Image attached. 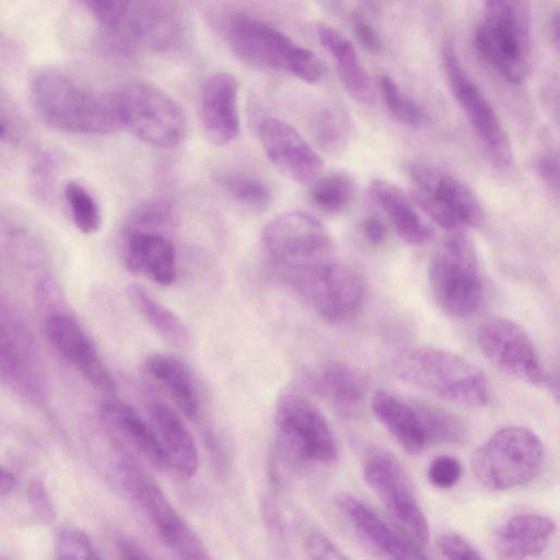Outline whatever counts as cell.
<instances>
[{
  "mask_svg": "<svg viewBox=\"0 0 560 560\" xmlns=\"http://www.w3.org/2000/svg\"><path fill=\"white\" fill-rule=\"evenodd\" d=\"M145 372L170 395L177 409L191 420L198 418L200 400L187 365L173 354L155 352L144 362Z\"/></svg>",
  "mask_w": 560,
  "mask_h": 560,
  "instance_id": "f1b7e54d",
  "label": "cell"
},
{
  "mask_svg": "<svg viewBox=\"0 0 560 560\" xmlns=\"http://www.w3.org/2000/svg\"><path fill=\"white\" fill-rule=\"evenodd\" d=\"M122 486L140 506L163 544L185 560L209 559V552L197 533L172 505L160 486L135 462L119 463Z\"/></svg>",
  "mask_w": 560,
  "mask_h": 560,
  "instance_id": "ba28073f",
  "label": "cell"
},
{
  "mask_svg": "<svg viewBox=\"0 0 560 560\" xmlns=\"http://www.w3.org/2000/svg\"><path fill=\"white\" fill-rule=\"evenodd\" d=\"M63 197L71 220L82 234L91 235L102 226V212L91 191L78 180H68Z\"/></svg>",
  "mask_w": 560,
  "mask_h": 560,
  "instance_id": "e575fe53",
  "label": "cell"
},
{
  "mask_svg": "<svg viewBox=\"0 0 560 560\" xmlns=\"http://www.w3.org/2000/svg\"><path fill=\"white\" fill-rule=\"evenodd\" d=\"M56 555L59 559H97L100 556L89 536L77 527H63L56 539Z\"/></svg>",
  "mask_w": 560,
  "mask_h": 560,
  "instance_id": "ab89813d",
  "label": "cell"
},
{
  "mask_svg": "<svg viewBox=\"0 0 560 560\" xmlns=\"http://www.w3.org/2000/svg\"><path fill=\"white\" fill-rule=\"evenodd\" d=\"M317 34L323 47L334 59L338 75L347 92L357 102L370 105L376 97L374 83L354 46L335 27L319 24Z\"/></svg>",
  "mask_w": 560,
  "mask_h": 560,
  "instance_id": "4316f807",
  "label": "cell"
},
{
  "mask_svg": "<svg viewBox=\"0 0 560 560\" xmlns=\"http://www.w3.org/2000/svg\"><path fill=\"white\" fill-rule=\"evenodd\" d=\"M362 231L365 240L372 245L382 244L386 237V226L378 217H368L362 224Z\"/></svg>",
  "mask_w": 560,
  "mask_h": 560,
  "instance_id": "f907efd6",
  "label": "cell"
},
{
  "mask_svg": "<svg viewBox=\"0 0 560 560\" xmlns=\"http://www.w3.org/2000/svg\"><path fill=\"white\" fill-rule=\"evenodd\" d=\"M115 544L120 557L124 559L143 560L151 558L148 551L131 537L120 536L116 539Z\"/></svg>",
  "mask_w": 560,
  "mask_h": 560,
  "instance_id": "681fc988",
  "label": "cell"
},
{
  "mask_svg": "<svg viewBox=\"0 0 560 560\" xmlns=\"http://www.w3.org/2000/svg\"><path fill=\"white\" fill-rule=\"evenodd\" d=\"M536 171L541 180L552 190L559 189V161L552 150L542 151L536 159Z\"/></svg>",
  "mask_w": 560,
  "mask_h": 560,
  "instance_id": "bcb514c9",
  "label": "cell"
},
{
  "mask_svg": "<svg viewBox=\"0 0 560 560\" xmlns=\"http://www.w3.org/2000/svg\"><path fill=\"white\" fill-rule=\"evenodd\" d=\"M544 445L532 430L511 425L491 434L471 455V469L485 487L510 490L533 480L544 463Z\"/></svg>",
  "mask_w": 560,
  "mask_h": 560,
  "instance_id": "5b68a950",
  "label": "cell"
},
{
  "mask_svg": "<svg viewBox=\"0 0 560 560\" xmlns=\"http://www.w3.org/2000/svg\"><path fill=\"white\" fill-rule=\"evenodd\" d=\"M370 407L375 418L407 453L418 454L425 447V434L412 402L381 389L373 394Z\"/></svg>",
  "mask_w": 560,
  "mask_h": 560,
  "instance_id": "83f0119b",
  "label": "cell"
},
{
  "mask_svg": "<svg viewBox=\"0 0 560 560\" xmlns=\"http://www.w3.org/2000/svg\"><path fill=\"white\" fill-rule=\"evenodd\" d=\"M317 145L327 153H336L346 143V129L339 117L329 109L317 112L311 122Z\"/></svg>",
  "mask_w": 560,
  "mask_h": 560,
  "instance_id": "74e56055",
  "label": "cell"
},
{
  "mask_svg": "<svg viewBox=\"0 0 560 560\" xmlns=\"http://www.w3.org/2000/svg\"><path fill=\"white\" fill-rule=\"evenodd\" d=\"M275 422V463L280 467L326 466L338 459V443L328 421L304 396L283 394L276 405Z\"/></svg>",
  "mask_w": 560,
  "mask_h": 560,
  "instance_id": "3957f363",
  "label": "cell"
},
{
  "mask_svg": "<svg viewBox=\"0 0 560 560\" xmlns=\"http://www.w3.org/2000/svg\"><path fill=\"white\" fill-rule=\"evenodd\" d=\"M125 28L137 45L172 51L183 44L187 23L176 0H136Z\"/></svg>",
  "mask_w": 560,
  "mask_h": 560,
  "instance_id": "44dd1931",
  "label": "cell"
},
{
  "mask_svg": "<svg viewBox=\"0 0 560 560\" xmlns=\"http://www.w3.org/2000/svg\"><path fill=\"white\" fill-rule=\"evenodd\" d=\"M304 551L311 559L343 560L348 557L324 533L311 530L304 539Z\"/></svg>",
  "mask_w": 560,
  "mask_h": 560,
  "instance_id": "ee69618b",
  "label": "cell"
},
{
  "mask_svg": "<svg viewBox=\"0 0 560 560\" xmlns=\"http://www.w3.org/2000/svg\"><path fill=\"white\" fill-rule=\"evenodd\" d=\"M28 498L35 512L43 518L52 516V506L50 499L40 480L32 482L28 489Z\"/></svg>",
  "mask_w": 560,
  "mask_h": 560,
  "instance_id": "7dc6e473",
  "label": "cell"
},
{
  "mask_svg": "<svg viewBox=\"0 0 560 560\" xmlns=\"http://www.w3.org/2000/svg\"><path fill=\"white\" fill-rule=\"evenodd\" d=\"M0 375L30 396L45 394L46 383L34 339L18 313L0 299Z\"/></svg>",
  "mask_w": 560,
  "mask_h": 560,
  "instance_id": "2e32d148",
  "label": "cell"
},
{
  "mask_svg": "<svg viewBox=\"0 0 560 560\" xmlns=\"http://www.w3.org/2000/svg\"><path fill=\"white\" fill-rule=\"evenodd\" d=\"M371 192L405 243L422 246L430 241L431 229L421 219L411 200L395 184L387 179H374Z\"/></svg>",
  "mask_w": 560,
  "mask_h": 560,
  "instance_id": "f546056e",
  "label": "cell"
},
{
  "mask_svg": "<svg viewBox=\"0 0 560 560\" xmlns=\"http://www.w3.org/2000/svg\"><path fill=\"white\" fill-rule=\"evenodd\" d=\"M312 389L342 418H359L365 408L368 384L364 375L350 364L329 360L308 375Z\"/></svg>",
  "mask_w": 560,
  "mask_h": 560,
  "instance_id": "603a6c76",
  "label": "cell"
},
{
  "mask_svg": "<svg viewBox=\"0 0 560 560\" xmlns=\"http://www.w3.org/2000/svg\"><path fill=\"white\" fill-rule=\"evenodd\" d=\"M380 91L387 109L398 121L412 128L423 126L424 112L400 90L393 78L383 75Z\"/></svg>",
  "mask_w": 560,
  "mask_h": 560,
  "instance_id": "8d00e7d4",
  "label": "cell"
},
{
  "mask_svg": "<svg viewBox=\"0 0 560 560\" xmlns=\"http://www.w3.org/2000/svg\"><path fill=\"white\" fill-rule=\"evenodd\" d=\"M335 505L368 548L389 559H424L421 548L397 534L371 506L349 492H339Z\"/></svg>",
  "mask_w": 560,
  "mask_h": 560,
  "instance_id": "ffe728a7",
  "label": "cell"
},
{
  "mask_svg": "<svg viewBox=\"0 0 560 560\" xmlns=\"http://www.w3.org/2000/svg\"><path fill=\"white\" fill-rule=\"evenodd\" d=\"M218 183L235 202L253 211L266 210L273 199L269 185L250 173L226 172L218 177Z\"/></svg>",
  "mask_w": 560,
  "mask_h": 560,
  "instance_id": "d6a6232c",
  "label": "cell"
},
{
  "mask_svg": "<svg viewBox=\"0 0 560 560\" xmlns=\"http://www.w3.org/2000/svg\"><path fill=\"white\" fill-rule=\"evenodd\" d=\"M443 66L451 91L486 153L495 165L508 166L513 159L509 136L493 107L465 71L451 46L443 50Z\"/></svg>",
  "mask_w": 560,
  "mask_h": 560,
  "instance_id": "4fadbf2b",
  "label": "cell"
},
{
  "mask_svg": "<svg viewBox=\"0 0 560 560\" xmlns=\"http://www.w3.org/2000/svg\"><path fill=\"white\" fill-rule=\"evenodd\" d=\"M119 250L126 269L159 285H171L177 277L176 249L166 233L121 226Z\"/></svg>",
  "mask_w": 560,
  "mask_h": 560,
  "instance_id": "d6986e66",
  "label": "cell"
},
{
  "mask_svg": "<svg viewBox=\"0 0 560 560\" xmlns=\"http://www.w3.org/2000/svg\"><path fill=\"white\" fill-rule=\"evenodd\" d=\"M258 138L269 161L288 178L311 184L323 173L320 155L288 122L264 119L258 127Z\"/></svg>",
  "mask_w": 560,
  "mask_h": 560,
  "instance_id": "e0dca14e",
  "label": "cell"
},
{
  "mask_svg": "<svg viewBox=\"0 0 560 560\" xmlns=\"http://www.w3.org/2000/svg\"><path fill=\"white\" fill-rule=\"evenodd\" d=\"M30 93L37 116L55 130L110 135L125 128L116 91H90L60 69L50 67L37 71Z\"/></svg>",
  "mask_w": 560,
  "mask_h": 560,
  "instance_id": "6da1fadb",
  "label": "cell"
},
{
  "mask_svg": "<svg viewBox=\"0 0 560 560\" xmlns=\"http://www.w3.org/2000/svg\"><path fill=\"white\" fill-rule=\"evenodd\" d=\"M136 0H84L103 34L121 31L130 16Z\"/></svg>",
  "mask_w": 560,
  "mask_h": 560,
  "instance_id": "f35d334b",
  "label": "cell"
},
{
  "mask_svg": "<svg viewBox=\"0 0 560 560\" xmlns=\"http://www.w3.org/2000/svg\"><path fill=\"white\" fill-rule=\"evenodd\" d=\"M284 278L320 317L331 323L352 319L365 301L366 285L361 272L331 256Z\"/></svg>",
  "mask_w": 560,
  "mask_h": 560,
  "instance_id": "52a82bcc",
  "label": "cell"
},
{
  "mask_svg": "<svg viewBox=\"0 0 560 560\" xmlns=\"http://www.w3.org/2000/svg\"><path fill=\"white\" fill-rule=\"evenodd\" d=\"M557 532L548 516L534 512H520L498 528L493 548L500 559H525L542 553Z\"/></svg>",
  "mask_w": 560,
  "mask_h": 560,
  "instance_id": "cb8c5ba5",
  "label": "cell"
},
{
  "mask_svg": "<svg viewBox=\"0 0 560 560\" xmlns=\"http://www.w3.org/2000/svg\"><path fill=\"white\" fill-rule=\"evenodd\" d=\"M56 164V156L50 152H46L38 158L33 173L35 186L39 187L40 190H44V187L48 186L51 177L54 178Z\"/></svg>",
  "mask_w": 560,
  "mask_h": 560,
  "instance_id": "c3c4849f",
  "label": "cell"
},
{
  "mask_svg": "<svg viewBox=\"0 0 560 560\" xmlns=\"http://www.w3.org/2000/svg\"><path fill=\"white\" fill-rule=\"evenodd\" d=\"M199 113L207 138L215 145L233 141L240 133L238 82L230 73L218 72L203 83Z\"/></svg>",
  "mask_w": 560,
  "mask_h": 560,
  "instance_id": "7402d4cb",
  "label": "cell"
},
{
  "mask_svg": "<svg viewBox=\"0 0 560 560\" xmlns=\"http://www.w3.org/2000/svg\"><path fill=\"white\" fill-rule=\"evenodd\" d=\"M262 247L285 276L331 256V238L315 217L290 211L273 218L264 229Z\"/></svg>",
  "mask_w": 560,
  "mask_h": 560,
  "instance_id": "8fae6325",
  "label": "cell"
},
{
  "mask_svg": "<svg viewBox=\"0 0 560 560\" xmlns=\"http://www.w3.org/2000/svg\"><path fill=\"white\" fill-rule=\"evenodd\" d=\"M363 478L408 539L425 546L429 524L399 462L385 451H374L363 464Z\"/></svg>",
  "mask_w": 560,
  "mask_h": 560,
  "instance_id": "7c38bea8",
  "label": "cell"
},
{
  "mask_svg": "<svg viewBox=\"0 0 560 560\" xmlns=\"http://www.w3.org/2000/svg\"><path fill=\"white\" fill-rule=\"evenodd\" d=\"M226 34L238 58L260 69L285 70L289 54L295 45L276 27L244 13L230 19Z\"/></svg>",
  "mask_w": 560,
  "mask_h": 560,
  "instance_id": "ac0fdd59",
  "label": "cell"
},
{
  "mask_svg": "<svg viewBox=\"0 0 560 560\" xmlns=\"http://www.w3.org/2000/svg\"><path fill=\"white\" fill-rule=\"evenodd\" d=\"M428 444L460 445L469 439V429L458 415L432 404L413 401Z\"/></svg>",
  "mask_w": 560,
  "mask_h": 560,
  "instance_id": "1f68e13d",
  "label": "cell"
},
{
  "mask_svg": "<svg viewBox=\"0 0 560 560\" xmlns=\"http://www.w3.org/2000/svg\"><path fill=\"white\" fill-rule=\"evenodd\" d=\"M3 133H4V125H3L2 120L0 119V141L3 137Z\"/></svg>",
  "mask_w": 560,
  "mask_h": 560,
  "instance_id": "f5cc1de1",
  "label": "cell"
},
{
  "mask_svg": "<svg viewBox=\"0 0 560 560\" xmlns=\"http://www.w3.org/2000/svg\"><path fill=\"white\" fill-rule=\"evenodd\" d=\"M397 375L442 399L468 407L489 401V386L483 372L469 360L435 347H417L400 354L395 362Z\"/></svg>",
  "mask_w": 560,
  "mask_h": 560,
  "instance_id": "7a4b0ae2",
  "label": "cell"
},
{
  "mask_svg": "<svg viewBox=\"0 0 560 560\" xmlns=\"http://www.w3.org/2000/svg\"><path fill=\"white\" fill-rule=\"evenodd\" d=\"M151 424L165 453L168 469L183 479L191 478L198 470V451L184 421L170 406L152 401L149 408Z\"/></svg>",
  "mask_w": 560,
  "mask_h": 560,
  "instance_id": "484cf974",
  "label": "cell"
},
{
  "mask_svg": "<svg viewBox=\"0 0 560 560\" xmlns=\"http://www.w3.org/2000/svg\"><path fill=\"white\" fill-rule=\"evenodd\" d=\"M408 171L416 186L412 199L442 229L455 231L483 224L481 203L462 180L424 162L410 163Z\"/></svg>",
  "mask_w": 560,
  "mask_h": 560,
  "instance_id": "9c48e42d",
  "label": "cell"
},
{
  "mask_svg": "<svg viewBox=\"0 0 560 560\" xmlns=\"http://www.w3.org/2000/svg\"><path fill=\"white\" fill-rule=\"evenodd\" d=\"M462 472V464L456 457L442 454L430 462L427 475L432 486L447 490L459 481Z\"/></svg>",
  "mask_w": 560,
  "mask_h": 560,
  "instance_id": "b9f144b4",
  "label": "cell"
},
{
  "mask_svg": "<svg viewBox=\"0 0 560 560\" xmlns=\"http://www.w3.org/2000/svg\"><path fill=\"white\" fill-rule=\"evenodd\" d=\"M285 70L311 84L318 82L324 74V67L315 52L299 45L291 49Z\"/></svg>",
  "mask_w": 560,
  "mask_h": 560,
  "instance_id": "60d3db41",
  "label": "cell"
},
{
  "mask_svg": "<svg viewBox=\"0 0 560 560\" xmlns=\"http://www.w3.org/2000/svg\"><path fill=\"white\" fill-rule=\"evenodd\" d=\"M116 93L124 127L140 140L159 148H172L185 139V115L164 91L148 83L132 82Z\"/></svg>",
  "mask_w": 560,
  "mask_h": 560,
  "instance_id": "30bf717a",
  "label": "cell"
},
{
  "mask_svg": "<svg viewBox=\"0 0 560 560\" xmlns=\"http://www.w3.org/2000/svg\"><path fill=\"white\" fill-rule=\"evenodd\" d=\"M128 296L147 323L166 341L176 347H186L190 332L186 324L150 292L139 285L128 288Z\"/></svg>",
  "mask_w": 560,
  "mask_h": 560,
  "instance_id": "4dcf8cb0",
  "label": "cell"
},
{
  "mask_svg": "<svg viewBox=\"0 0 560 560\" xmlns=\"http://www.w3.org/2000/svg\"><path fill=\"white\" fill-rule=\"evenodd\" d=\"M439 552L452 560H479L482 555L463 536L455 533H446L436 539Z\"/></svg>",
  "mask_w": 560,
  "mask_h": 560,
  "instance_id": "7bdbcfd3",
  "label": "cell"
},
{
  "mask_svg": "<svg viewBox=\"0 0 560 560\" xmlns=\"http://www.w3.org/2000/svg\"><path fill=\"white\" fill-rule=\"evenodd\" d=\"M486 14L476 30L481 58L502 78L522 83L530 57V13L526 0H485Z\"/></svg>",
  "mask_w": 560,
  "mask_h": 560,
  "instance_id": "277c9868",
  "label": "cell"
},
{
  "mask_svg": "<svg viewBox=\"0 0 560 560\" xmlns=\"http://www.w3.org/2000/svg\"><path fill=\"white\" fill-rule=\"evenodd\" d=\"M176 223L177 217L173 205L164 198H152L136 206L127 215L122 226L167 234Z\"/></svg>",
  "mask_w": 560,
  "mask_h": 560,
  "instance_id": "d590c367",
  "label": "cell"
},
{
  "mask_svg": "<svg viewBox=\"0 0 560 560\" xmlns=\"http://www.w3.org/2000/svg\"><path fill=\"white\" fill-rule=\"evenodd\" d=\"M15 486V478L0 466V497L9 494Z\"/></svg>",
  "mask_w": 560,
  "mask_h": 560,
  "instance_id": "816d5d0a",
  "label": "cell"
},
{
  "mask_svg": "<svg viewBox=\"0 0 560 560\" xmlns=\"http://www.w3.org/2000/svg\"><path fill=\"white\" fill-rule=\"evenodd\" d=\"M355 185L350 175L343 172L320 174L311 183V199L323 212L337 214L351 203Z\"/></svg>",
  "mask_w": 560,
  "mask_h": 560,
  "instance_id": "836d02e7",
  "label": "cell"
},
{
  "mask_svg": "<svg viewBox=\"0 0 560 560\" xmlns=\"http://www.w3.org/2000/svg\"><path fill=\"white\" fill-rule=\"evenodd\" d=\"M352 28L357 40L371 54H378L383 48V42L373 26L359 13L352 16Z\"/></svg>",
  "mask_w": 560,
  "mask_h": 560,
  "instance_id": "f6af8a7d",
  "label": "cell"
},
{
  "mask_svg": "<svg viewBox=\"0 0 560 560\" xmlns=\"http://www.w3.org/2000/svg\"><path fill=\"white\" fill-rule=\"evenodd\" d=\"M47 311L45 328L52 346L103 393H113L116 384L95 345L75 317L65 310L61 290L48 292L38 300Z\"/></svg>",
  "mask_w": 560,
  "mask_h": 560,
  "instance_id": "5bb4252c",
  "label": "cell"
},
{
  "mask_svg": "<svg viewBox=\"0 0 560 560\" xmlns=\"http://www.w3.org/2000/svg\"><path fill=\"white\" fill-rule=\"evenodd\" d=\"M477 343L482 354L502 372L529 384H545L537 348L527 331L517 323L492 317L477 329Z\"/></svg>",
  "mask_w": 560,
  "mask_h": 560,
  "instance_id": "9a60e30c",
  "label": "cell"
},
{
  "mask_svg": "<svg viewBox=\"0 0 560 560\" xmlns=\"http://www.w3.org/2000/svg\"><path fill=\"white\" fill-rule=\"evenodd\" d=\"M101 417L109 431L119 441L156 469H168L167 459L151 423L125 401L108 399L101 406Z\"/></svg>",
  "mask_w": 560,
  "mask_h": 560,
  "instance_id": "d4e9b609",
  "label": "cell"
},
{
  "mask_svg": "<svg viewBox=\"0 0 560 560\" xmlns=\"http://www.w3.org/2000/svg\"><path fill=\"white\" fill-rule=\"evenodd\" d=\"M429 280L439 306L450 316L475 314L485 296L478 254L466 235L446 237L436 248L429 265Z\"/></svg>",
  "mask_w": 560,
  "mask_h": 560,
  "instance_id": "8992f818",
  "label": "cell"
}]
</instances>
